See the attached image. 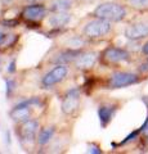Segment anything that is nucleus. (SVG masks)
Instances as JSON below:
<instances>
[{"mask_svg":"<svg viewBox=\"0 0 148 154\" xmlns=\"http://www.w3.org/2000/svg\"><path fill=\"white\" fill-rule=\"evenodd\" d=\"M92 16L107 19V21L112 23H116V22L125 21L129 16V9L126 4H122L118 2H104L95 7Z\"/></svg>","mask_w":148,"mask_h":154,"instance_id":"1","label":"nucleus"},{"mask_svg":"<svg viewBox=\"0 0 148 154\" xmlns=\"http://www.w3.org/2000/svg\"><path fill=\"white\" fill-rule=\"evenodd\" d=\"M112 30H113L112 22L107 21V19H103V18L93 17L83 25L81 33L88 40L94 41V40H102V38L107 37L112 32Z\"/></svg>","mask_w":148,"mask_h":154,"instance_id":"2","label":"nucleus"},{"mask_svg":"<svg viewBox=\"0 0 148 154\" xmlns=\"http://www.w3.org/2000/svg\"><path fill=\"white\" fill-rule=\"evenodd\" d=\"M142 81V75L139 72H129V71H115L107 77L106 89L116 90L124 89L131 85H137Z\"/></svg>","mask_w":148,"mask_h":154,"instance_id":"3","label":"nucleus"},{"mask_svg":"<svg viewBox=\"0 0 148 154\" xmlns=\"http://www.w3.org/2000/svg\"><path fill=\"white\" fill-rule=\"evenodd\" d=\"M39 131H40L39 122L32 118L18 123V126H17V136L25 148H28L36 144Z\"/></svg>","mask_w":148,"mask_h":154,"instance_id":"4","label":"nucleus"},{"mask_svg":"<svg viewBox=\"0 0 148 154\" xmlns=\"http://www.w3.org/2000/svg\"><path fill=\"white\" fill-rule=\"evenodd\" d=\"M130 59H131V54L128 49L113 45L107 46L99 55V60L106 66H117L121 63L130 62Z\"/></svg>","mask_w":148,"mask_h":154,"instance_id":"5","label":"nucleus"},{"mask_svg":"<svg viewBox=\"0 0 148 154\" xmlns=\"http://www.w3.org/2000/svg\"><path fill=\"white\" fill-rule=\"evenodd\" d=\"M40 104V98L37 96H34V98L26 99L23 102L18 103L16 107H14L11 112H9V116L16 123H21L23 121H27V119L31 118L32 112H34V107L35 105Z\"/></svg>","mask_w":148,"mask_h":154,"instance_id":"6","label":"nucleus"},{"mask_svg":"<svg viewBox=\"0 0 148 154\" xmlns=\"http://www.w3.org/2000/svg\"><path fill=\"white\" fill-rule=\"evenodd\" d=\"M68 64H55L41 77V86L44 89H52L55 85L61 84L68 76Z\"/></svg>","mask_w":148,"mask_h":154,"instance_id":"7","label":"nucleus"},{"mask_svg":"<svg viewBox=\"0 0 148 154\" xmlns=\"http://www.w3.org/2000/svg\"><path fill=\"white\" fill-rule=\"evenodd\" d=\"M80 103H81V93L79 89H70L67 93L63 95L61 102V110L62 113L67 117L75 116L79 112L80 108Z\"/></svg>","mask_w":148,"mask_h":154,"instance_id":"8","label":"nucleus"},{"mask_svg":"<svg viewBox=\"0 0 148 154\" xmlns=\"http://www.w3.org/2000/svg\"><path fill=\"white\" fill-rule=\"evenodd\" d=\"M48 12H49V9H48V5H45L44 3H32L22 9L21 16L25 21L35 23L44 21L48 16Z\"/></svg>","mask_w":148,"mask_h":154,"instance_id":"9","label":"nucleus"},{"mask_svg":"<svg viewBox=\"0 0 148 154\" xmlns=\"http://www.w3.org/2000/svg\"><path fill=\"white\" fill-rule=\"evenodd\" d=\"M124 35L128 40L140 41L143 38H148V19H138L125 27Z\"/></svg>","mask_w":148,"mask_h":154,"instance_id":"10","label":"nucleus"},{"mask_svg":"<svg viewBox=\"0 0 148 154\" xmlns=\"http://www.w3.org/2000/svg\"><path fill=\"white\" fill-rule=\"evenodd\" d=\"M98 59H99V54L97 51L84 49L80 51V54L72 62V66L77 71H89L95 66Z\"/></svg>","mask_w":148,"mask_h":154,"instance_id":"11","label":"nucleus"},{"mask_svg":"<svg viewBox=\"0 0 148 154\" xmlns=\"http://www.w3.org/2000/svg\"><path fill=\"white\" fill-rule=\"evenodd\" d=\"M71 19H72V16L68 12H49L45 18V22L49 28L58 31L67 26Z\"/></svg>","mask_w":148,"mask_h":154,"instance_id":"12","label":"nucleus"},{"mask_svg":"<svg viewBox=\"0 0 148 154\" xmlns=\"http://www.w3.org/2000/svg\"><path fill=\"white\" fill-rule=\"evenodd\" d=\"M117 109H118V105L112 104V103L101 104L98 107V118H99V122H101L102 128H106L111 123L115 114L117 112Z\"/></svg>","mask_w":148,"mask_h":154,"instance_id":"13","label":"nucleus"},{"mask_svg":"<svg viewBox=\"0 0 148 154\" xmlns=\"http://www.w3.org/2000/svg\"><path fill=\"white\" fill-rule=\"evenodd\" d=\"M89 41L83 33L81 35H71L65 38V41L62 42V45L66 49H71V50H84L85 46L89 44Z\"/></svg>","mask_w":148,"mask_h":154,"instance_id":"14","label":"nucleus"},{"mask_svg":"<svg viewBox=\"0 0 148 154\" xmlns=\"http://www.w3.org/2000/svg\"><path fill=\"white\" fill-rule=\"evenodd\" d=\"M57 128L55 126H46L40 128L39 134H37V140H36V145L37 146H46L49 145V143L54 139Z\"/></svg>","mask_w":148,"mask_h":154,"instance_id":"15","label":"nucleus"},{"mask_svg":"<svg viewBox=\"0 0 148 154\" xmlns=\"http://www.w3.org/2000/svg\"><path fill=\"white\" fill-rule=\"evenodd\" d=\"M74 5V0H50L48 4L49 12H68Z\"/></svg>","mask_w":148,"mask_h":154,"instance_id":"16","label":"nucleus"},{"mask_svg":"<svg viewBox=\"0 0 148 154\" xmlns=\"http://www.w3.org/2000/svg\"><path fill=\"white\" fill-rule=\"evenodd\" d=\"M128 8L137 12H148V0H125Z\"/></svg>","mask_w":148,"mask_h":154,"instance_id":"17","label":"nucleus"},{"mask_svg":"<svg viewBox=\"0 0 148 154\" xmlns=\"http://www.w3.org/2000/svg\"><path fill=\"white\" fill-rule=\"evenodd\" d=\"M14 41H16V35H12V33L0 30V46H11Z\"/></svg>","mask_w":148,"mask_h":154,"instance_id":"18","label":"nucleus"},{"mask_svg":"<svg viewBox=\"0 0 148 154\" xmlns=\"http://www.w3.org/2000/svg\"><path fill=\"white\" fill-rule=\"evenodd\" d=\"M139 135H140V130L138 128V130H135V131H133L131 134H129L128 136L124 139V140L120 143V145H126V144H129L130 141H134L135 139H138L139 137Z\"/></svg>","mask_w":148,"mask_h":154,"instance_id":"19","label":"nucleus"},{"mask_svg":"<svg viewBox=\"0 0 148 154\" xmlns=\"http://www.w3.org/2000/svg\"><path fill=\"white\" fill-rule=\"evenodd\" d=\"M88 153H93V154H101L102 153V149L99 145H97V144L94 143H90L88 145Z\"/></svg>","mask_w":148,"mask_h":154,"instance_id":"20","label":"nucleus"},{"mask_svg":"<svg viewBox=\"0 0 148 154\" xmlns=\"http://www.w3.org/2000/svg\"><path fill=\"white\" fill-rule=\"evenodd\" d=\"M139 130H140V135H142V136L148 139V114H147V118H146L144 123H143L142 126L139 127Z\"/></svg>","mask_w":148,"mask_h":154,"instance_id":"21","label":"nucleus"},{"mask_svg":"<svg viewBox=\"0 0 148 154\" xmlns=\"http://www.w3.org/2000/svg\"><path fill=\"white\" fill-rule=\"evenodd\" d=\"M5 84H7V98H9L12 95V91L14 90V81L9 79L5 81Z\"/></svg>","mask_w":148,"mask_h":154,"instance_id":"22","label":"nucleus"},{"mask_svg":"<svg viewBox=\"0 0 148 154\" xmlns=\"http://www.w3.org/2000/svg\"><path fill=\"white\" fill-rule=\"evenodd\" d=\"M140 53H142V54L144 55V57H148V40L144 41V44L140 46Z\"/></svg>","mask_w":148,"mask_h":154,"instance_id":"23","label":"nucleus"},{"mask_svg":"<svg viewBox=\"0 0 148 154\" xmlns=\"http://www.w3.org/2000/svg\"><path fill=\"white\" fill-rule=\"evenodd\" d=\"M14 66H16V62H12V63L11 64H9V68H8V72H9V73H13V72L14 71H16V68H14Z\"/></svg>","mask_w":148,"mask_h":154,"instance_id":"24","label":"nucleus"},{"mask_svg":"<svg viewBox=\"0 0 148 154\" xmlns=\"http://www.w3.org/2000/svg\"><path fill=\"white\" fill-rule=\"evenodd\" d=\"M143 102L146 103V105H147V108H148V98H143Z\"/></svg>","mask_w":148,"mask_h":154,"instance_id":"25","label":"nucleus"},{"mask_svg":"<svg viewBox=\"0 0 148 154\" xmlns=\"http://www.w3.org/2000/svg\"><path fill=\"white\" fill-rule=\"evenodd\" d=\"M31 2H36V0H31Z\"/></svg>","mask_w":148,"mask_h":154,"instance_id":"26","label":"nucleus"}]
</instances>
